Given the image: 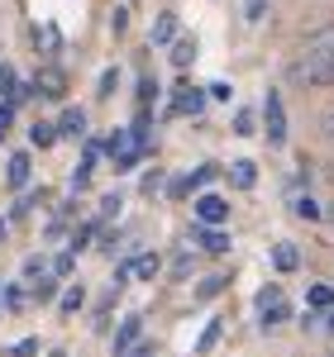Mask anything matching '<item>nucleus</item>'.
Segmentation results:
<instances>
[{
	"label": "nucleus",
	"mask_w": 334,
	"mask_h": 357,
	"mask_svg": "<svg viewBox=\"0 0 334 357\" xmlns=\"http://www.w3.org/2000/svg\"><path fill=\"white\" fill-rule=\"evenodd\" d=\"M205 91H210V100H224V105L234 100V86H229V82H210Z\"/></svg>",
	"instance_id": "79ce46f5"
},
{
	"label": "nucleus",
	"mask_w": 334,
	"mask_h": 357,
	"mask_svg": "<svg viewBox=\"0 0 334 357\" xmlns=\"http://www.w3.org/2000/svg\"><path fill=\"white\" fill-rule=\"evenodd\" d=\"M220 333H224V319H210V324H205V333L196 338V353L210 357V353H215V343H220Z\"/></svg>",
	"instance_id": "cd10ccee"
},
{
	"label": "nucleus",
	"mask_w": 334,
	"mask_h": 357,
	"mask_svg": "<svg viewBox=\"0 0 334 357\" xmlns=\"http://www.w3.org/2000/svg\"><path fill=\"white\" fill-rule=\"evenodd\" d=\"M115 86H119V67H106V72L96 77V100H110Z\"/></svg>",
	"instance_id": "72a5a7b5"
},
{
	"label": "nucleus",
	"mask_w": 334,
	"mask_h": 357,
	"mask_svg": "<svg viewBox=\"0 0 334 357\" xmlns=\"http://www.w3.org/2000/svg\"><path fill=\"white\" fill-rule=\"evenodd\" d=\"M163 186H167V172H163V167H143L139 195H163Z\"/></svg>",
	"instance_id": "bb28decb"
},
{
	"label": "nucleus",
	"mask_w": 334,
	"mask_h": 357,
	"mask_svg": "<svg viewBox=\"0 0 334 357\" xmlns=\"http://www.w3.org/2000/svg\"><path fill=\"white\" fill-rule=\"evenodd\" d=\"M191 252H177V257H172V267H167V281H187V276H191Z\"/></svg>",
	"instance_id": "c9c22d12"
},
{
	"label": "nucleus",
	"mask_w": 334,
	"mask_h": 357,
	"mask_svg": "<svg viewBox=\"0 0 334 357\" xmlns=\"http://www.w3.org/2000/svg\"><path fill=\"white\" fill-rule=\"evenodd\" d=\"M0 305H5V314H24L29 305V281H5L0 286Z\"/></svg>",
	"instance_id": "a211bd4d"
},
{
	"label": "nucleus",
	"mask_w": 334,
	"mask_h": 357,
	"mask_svg": "<svg viewBox=\"0 0 334 357\" xmlns=\"http://www.w3.org/2000/svg\"><path fill=\"white\" fill-rule=\"evenodd\" d=\"M48 272H53L57 281H72V276H77V252L62 243V248L53 252V257H48Z\"/></svg>",
	"instance_id": "4be33fe9"
},
{
	"label": "nucleus",
	"mask_w": 334,
	"mask_h": 357,
	"mask_svg": "<svg viewBox=\"0 0 334 357\" xmlns=\"http://www.w3.org/2000/svg\"><path fill=\"white\" fill-rule=\"evenodd\" d=\"M273 267H277L282 276L301 272V248H296V243H273Z\"/></svg>",
	"instance_id": "5701e85b"
},
{
	"label": "nucleus",
	"mask_w": 334,
	"mask_h": 357,
	"mask_svg": "<svg viewBox=\"0 0 334 357\" xmlns=\"http://www.w3.org/2000/svg\"><path fill=\"white\" fill-rule=\"evenodd\" d=\"M306 310H315V314H330L334 310V286L330 281H315L306 291Z\"/></svg>",
	"instance_id": "b1692460"
},
{
	"label": "nucleus",
	"mask_w": 334,
	"mask_h": 357,
	"mask_svg": "<svg viewBox=\"0 0 334 357\" xmlns=\"http://www.w3.org/2000/svg\"><path fill=\"white\" fill-rule=\"evenodd\" d=\"M57 291H62V281L53 272H43L38 281H29V301L34 305H57Z\"/></svg>",
	"instance_id": "aec40b11"
},
{
	"label": "nucleus",
	"mask_w": 334,
	"mask_h": 357,
	"mask_svg": "<svg viewBox=\"0 0 334 357\" xmlns=\"http://www.w3.org/2000/svg\"><path fill=\"white\" fill-rule=\"evenodd\" d=\"M110 33H115V38L129 33V5H115V10H110Z\"/></svg>",
	"instance_id": "58836bf2"
},
{
	"label": "nucleus",
	"mask_w": 334,
	"mask_h": 357,
	"mask_svg": "<svg viewBox=\"0 0 334 357\" xmlns=\"http://www.w3.org/2000/svg\"><path fill=\"white\" fill-rule=\"evenodd\" d=\"M258 124H263V138H268V148H286V105H282L277 91H268L263 96V114H258Z\"/></svg>",
	"instance_id": "20e7f679"
},
{
	"label": "nucleus",
	"mask_w": 334,
	"mask_h": 357,
	"mask_svg": "<svg viewBox=\"0 0 334 357\" xmlns=\"http://www.w3.org/2000/svg\"><path fill=\"white\" fill-rule=\"evenodd\" d=\"M187 176H191V195H201L210 181H215V176H220V167H215V162H201L196 172H187Z\"/></svg>",
	"instance_id": "7c9ffc66"
},
{
	"label": "nucleus",
	"mask_w": 334,
	"mask_h": 357,
	"mask_svg": "<svg viewBox=\"0 0 334 357\" xmlns=\"http://www.w3.org/2000/svg\"><path fill=\"white\" fill-rule=\"evenodd\" d=\"M191 215H196V224H205V229H220V224H229V200L215 195V191H201L191 200Z\"/></svg>",
	"instance_id": "0eeeda50"
},
{
	"label": "nucleus",
	"mask_w": 334,
	"mask_h": 357,
	"mask_svg": "<svg viewBox=\"0 0 334 357\" xmlns=\"http://www.w3.org/2000/svg\"><path fill=\"white\" fill-rule=\"evenodd\" d=\"M29 43H34L43 57H62V29L57 24H34L29 29Z\"/></svg>",
	"instance_id": "ddd939ff"
},
{
	"label": "nucleus",
	"mask_w": 334,
	"mask_h": 357,
	"mask_svg": "<svg viewBox=\"0 0 334 357\" xmlns=\"http://www.w3.org/2000/svg\"><path fill=\"white\" fill-rule=\"evenodd\" d=\"M253 305H258V329H263V333L282 329V324L296 314V310H291V301H286V291H282L277 281H268V286L258 291V301H253Z\"/></svg>",
	"instance_id": "7ed1b4c3"
},
{
	"label": "nucleus",
	"mask_w": 334,
	"mask_h": 357,
	"mask_svg": "<svg viewBox=\"0 0 334 357\" xmlns=\"http://www.w3.org/2000/svg\"><path fill=\"white\" fill-rule=\"evenodd\" d=\"M182 38V15L177 10H158L153 24H148V48H172Z\"/></svg>",
	"instance_id": "6e6552de"
},
{
	"label": "nucleus",
	"mask_w": 334,
	"mask_h": 357,
	"mask_svg": "<svg viewBox=\"0 0 334 357\" xmlns=\"http://www.w3.org/2000/svg\"><path fill=\"white\" fill-rule=\"evenodd\" d=\"M91 176H96V167L77 162L72 172H67V191H72V195H86V191H91Z\"/></svg>",
	"instance_id": "a878e982"
},
{
	"label": "nucleus",
	"mask_w": 334,
	"mask_h": 357,
	"mask_svg": "<svg viewBox=\"0 0 334 357\" xmlns=\"http://www.w3.org/2000/svg\"><path fill=\"white\" fill-rule=\"evenodd\" d=\"M286 77L296 86L325 91V86H334V53H296L291 67H286Z\"/></svg>",
	"instance_id": "f257e3e1"
},
{
	"label": "nucleus",
	"mask_w": 334,
	"mask_h": 357,
	"mask_svg": "<svg viewBox=\"0 0 334 357\" xmlns=\"http://www.w3.org/2000/svg\"><path fill=\"white\" fill-rule=\"evenodd\" d=\"M330 181H334V162H330Z\"/></svg>",
	"instance_id": "3c124183"
},
{
	"label": "nucleus",
	"mask_w": 334,
	"mask_h": 357,
	"mask_svg": "<svg viewBox=\"0 0 334 357\" xmlns=\"http://www.w3.org/2000/svg\"><path fill=\"white\" fill-rule=\"evenodd\" d=\"M86 310V281H62L57 291V319H77Z\"/></svg>",
	"instance_id": "9b49d317"
},
{
	"label": "nucleus",
	"mask_w": 334,
	"mask_h": 357,
	"mask_svg": "<svg viewBox=\"0 0 334 357\" xmlns=\"http://www.w3.org/2000/svg\"><path fill=\"white\" fill-rule=\"evenodd\" d=\"M167 57H172V67H177V72H187V67L196 62V38H191V33H182V38L167 48Z\"/></svg>",
	"instance_id": "393cba45"
},
{
	"label": "nucleus",
	"mask_w": 334,
	"mask_h": 357,
	"mask_svg": "<svg viewBox=\"0 0 334 357\" xmlns=\"http://www.w3.org/2000/svg\"><path fill=\"white\" fill-rule=\"evenodd\" d=\"M268 10H273V0H244V20H249V24H263Z\"/></svg>",
	"instance_id": "e433bc0d"
},
{
	"label": "nucleus",
	"mask_w": 334,
	"mask_h": 357,
	"mask_svg": "<svg viewBox=\"0 0 334 357\" xmlns=\"http://www.w3.org/2000/svg\"><path fill=\"white\" fill-rule=\"evenodd\" d=\"M5 186L15 195L34 186V148H15V153L5 158Z\"/></svg>",
	"instance_id": "423d86ee"
},
{
	"label": "nucleus",
	"mask_w": 334,
	"mask_h": 357,
	"mask_svg": "<svg viewBox=\"0 0 334 357\" xmlns=\"http://www.w3.org/2000/svg\"><path fill=\"white\" fill-rule=\"evenodd\" d=\"M101 229H106V220L101 215H91V220H82V224H72V234H67V248L82 257L86 248H96V238H101Z\"/></svg>",
	"instance_id": "f8f14e48"
},
{
	"label": "nucleus",
	"mask_w": 334,
	"mask_h": 357,
	"mask_svg": "<svg viewBox=\"0 0 334 357\" xmlns=\"http://www.w3.org/2000/svg\"><path fill=\"white\" fill-rule=\"evenodd\" d=\"M124 357H158V343H153V338H139V343H134Z\"/></svg>",
	"instance_id": "37998d69"
},
{
	"label": "nucleus",
	"mask_w": 334,
	"mask_h": 357,
	"mask_svg": "<svg viewBox=\"0 0 334 357\" xmlns=\"http://www.w3.org/2000/svg\"><path fill=\"white\" fill-rule=\"evenodd\" d=\"M139 338H143V314H139V310H129V314H124V319L115 324V338H110V357H124L129 348H134V343H139Z\"/></svg>",
	"instance_id": "1a4fd4ad"
},
{
	"label": "nucleus",
	"mask_w": 334,
	"mask_h": 357,
	"mask_svg": "<svg viewBox=\"0 0 334 357\" xmlns=\"http://www.w3.org/2000/svg\"><path fill=\"white\" fill-rule=\"evenodd\" d=\"M43 272H48V257H43V252H29L24 267H20V281H38Z\"/></svg>",
	"instance_id": "473e14b6"
},
{
	"label": "nucleus",
	"mask_w": 334,
	"mask_h": 357,
	"mask_svg": "<svg viewBox=\"0 0 334 357\" xmlns=\"http://www.w3.org/2000/svg\"><path fill=\"white\" fill-rule=\"evenodd\" d=\"M119 210H124V191L115 186V191H106V195H101V210H96V215H101V220L110 224V220H119Z\"/></svg>",
	"instance_id": "c85d7f7f"
},
{
	"label": "nucleus",
	"mask_w": 334,
	"mask_h": 357,
	"mask_svg": "<svg viewBox=\"0 0 334 357\" xmlns=\"http://www.w3.org/2000/svg\"><path fill=\"white\" fill-rule=\"evenodd\" d=\"M325 220H330V224H334V205H330V210H325Z\"/></svg>",
	"instance_id": "09e8293b"
},
{
	"label": "nucleus",
	"mask_w": 334,
	"mask_h": 357,
	"mask_svg": "<svg viewBox=\"0 0 334 357\" xmlns=\"http://www.w3.org/2000/svg\"><path fill=\"white\" fill-rule=\"evenodd\" d=\"M191 243L201 248V252H210V257H220V252H229V234H224V229H205V224H191Z\"/></svg>",
	"instance_id": "4468645a"
},
{
	"label": "nucleus",
	"mask_w": 334,
	"mask_h": 357,
	"mask_svg": "<svg viewBox=\"0 0 334 357\" xmlns=\"http://www.w3.org/2000/svg\"><path fill=\"white\" fill-rule=\"evenodd\" d=\"M224 176H229L234 191H253V186H258V162H253V158H234Z\"/></svg>",
	"instance_id": "dca6fc26"
},
{
	"label": "nucleus",
	"mask_w": 334,
	"mask_h": 357,
	"mask_svg": "<svg viewBox=\"0 0 334 357\" xmlns=\"http://www.w3.org/2000/svg\"><path fill=\"white\" fill-rule=\"evenodd\" d=\"M0 314H5V305H0Z\"/></svg>",
	"instance_id": "603ef678"
},
{
	"label": "nucleus",
	"mask_w": 334,
	"mask_h": 357,
	"mask_svg": "<svg viewBox=\"0 0 334 357\" xmlns=\"http://www.w3.org/2000/svg\"><path fill=\"white\" fill-rule=\"evenodd\" d=\"M286 205H291V215H296L301 224H320V220H325V210H320V205L310 200V191H306V195H301V191L286 195Z\"/></svg>",
	"instance_id": "412c9836"
},
{
	"label": "nucleus",
	"mask_w": 334,
	"mask_h": 357,
	"mask_svg": "<svg viewBox=\"0 0 334 357\" xmlns=\"http://www.w3.org/2000/svg\"><path fill=\"white\" fill-rule=\"evenodd\" d=\"M10 357H38V338L29 333V338H20L15 348H10Z\"/></svg>",
	"instance_id": "a19ab883"
},
{
	"label": "nucleus",
	"mask_w": 334,
	"mask_h": 357,
	"mask_svg": "<svg viewBox=\"0 0 334 357\" xmlns=\"http://www.w3.org/2000/svg\"><path fill=\"white\" fill-rule=\"evenodd\" d=\"M53 124H57V138H72V143H82L91 134V119H86L82 105H62V114H57Z\"/></svg>",
	"instance_id": "9d476101"
},
{
	"label": "nucleus",
	"mask_w": 334,
	"mask_h": 357,
	"mask_svg": "<svg viewBox=\"0 0 334 357\" xmlns=\"http://www.w3.org/2000/svg\"><path fill=\"white\" fill-rule=\"evenodd\" d=\"M134 96H139L134 105H139V110H148V114H153V105H158V82H153V77L143 72V77H139V91H134Z\"/></svg>",
	"instance_id": "c756f323"
},
{
	"label": "nucleus",
	"mask_w": 334,
	"mask_h": 357,
	"mask_svg": "<svg viewBox=\"0 0 334 357\" xmlns=\"http://www.w3.org/2000/svg\"><path fill=\"white\" fill-rule=\"evenodd\" d=\"M163 195H172V200H191V176H187V172H172V181L163 186Z\"/></svg>",
	"instance_id": "2f4dec72"
},
{
	"label": "nucleus",
	"mask_w": 334,
	"mask_h": 357,
	"mask_svg": "<svg viewBox=\"0 0 334 357\" xmlns=\"http://www.w3.org/2000/svg\"><path fill=\"white\" fill-rule=\"evenodd\" d=\"M320 134H325V138H330V143H334V105H330V110H325V114H320Z\"/></svg>",
	"instance_id": "c03bdc74"
},
{
	"label": "nucleus",
	"mask_w": 334,
	"mask_h": 357,
	"mask_svg": "<svg viewBox=\"0 0 334 357\" xmlns=\"http://www.w3.org/2000/svg\"><path fill=\"white\" fill-rule=\"evenodd\" d=\"M253 129H258V114H253V110H234V134L253 138Z\"/></svg>",
	"instance_id": "4c0bfd02"
},
{
	"label": "nucleus",
	"mask_w": 334,
	"mask_h": 357,
	"mask_svg": "<svg viewBox=\"0 0 334 357\" xmlns=\"http://www.w3.org/2000/svg\"><path fill=\"white\" fill-rule=\"evenodd\" d=\"M5 234H10V220H0V243H5Z\"/></svg>",
	"instance_id": "49530a36"
},
{
	"label": "nucleus",
	"mask_w": 334,
	"mask_h": 357,
	"mask_svg": "<svg viewBox=\"0 0 334 357\" xmlns=\"http://www.w3.org/2000/svg\"><path fill=\"white\" fill-rule=\"evenodd\" d=\"M134 276L139 281H158L163 276V252L158 248H134Z\"/></svg>",
	"instance_id": "f3484780"
},
{
	"label": "nucleus",
	"mask_w": 334,
	"mask_h": 357,
	"mask_svg": "<svg viewBox=\"0 0 334 357\" xmlns=\"http://www.w3.org/2000/svg\"><path fill=\"white\" fill-rule=\"evenodd\" d=\"M43 200H48V191H43V186H38V191H34V186H29V191H20V195H15V205H10V224H29V220H34V210H38Z\"/></svg>",
	"instance_id": "2eb2a0df"
},
{
	"label": "nucleus",
	"mask_w": 334,
	"mask_h": 357,
	"mask_svg": "<svg viewBox=\"0 0 334 357\" xmlns=\"http://www.w3.org/2000/svg\"><path fill=\"white\" fill-rule=\"evenodd\" d=\"M67 234H72V220H62V215L53 210V220H48V229H43V238H48V243H62Z\"/></svg>",
	"instance_id": "f704fd0d"
},
{
	"label": "nucleus",
	"mask_w": 334,
	"mask_h": 357,
	"mask_svg": "<svg viewBox=\"0 0 334 357\" xmlns=\"http://www.w3.org/2000/svg\"><path fill=\"white\" fill-rule=\"evenodd\" d=\"M5 134H10V129H5V124H0V143H5Z\"/></svg>",
	"instance_id": "8fccbe9b"
},
{
	"label": "nucleus",
	"mask_w": 334,
	"mask_h": 357,
	"mask_svg": "<svg viewBox=\"0 0 334 357\" xmlns=\"http://www.w3.org/2000/svg\"><path fill=\"white\" fill-rule=\"evenodd\" d=\"M62 138H57V124L53 119H34L29 124V148H38V153H48V148H57Z\"/></svg>",
	"instance_id": "6ab92c4d"
},
{
	"label": "nucleus",
	"mask_w": 334,
	"mask_h": 357,
	"mask_svg": "<svg viewBox=\"0 0 334 357\" xmlns=\"http://www.w3.org/2000/svg\"><path fill=\"white\" fill-rule=\"evenodd\" d=\"M205 105H210V91H205V86L177 82V91H172V110H167V114H187V119H201V114H205Z\"/></svg>",
	"instance_id": "39448f33"
},
{
	"label": "nucleus",
	"mask_w": 334,
	"mask_h": 357,
	"mask_svg": "<svg viewBox=\"0 0 334 357\" xmlns=\"http://www.w3.org/2000/svg\"><path fill=\"white\" fill-rule=\"evenodd\" d=\"M48 357H67V348H48Z\"/></svg>",
	"instance_id": "de8ad7c7"
},
{
	"label": "nucleus",
	"mask_w": 334,
	"mask_h": 357,
	"mask_svg": "<svg viewBox=\"0 0 334 357\" xmlns=\"http://www.w3.org/2000/svg\"><path fill=\"white\" fill-rule=\"evenodd\" d=\"M224 291V276H205V281H201V291H196V296H201V301H215V296H220Z\"/></svg>",
	"instance_id": "ea45409f"
},
{
	"label": "nucleus",
	"mask_w": 334,
	"mask_h": 357,
	"mask_svg": "<svg viewBox=\"0 0 334 357\" xmlns=\"http://www.w3.org/2000/svg\"><path fill=\"white\" fill-rule=\"evenodd\" d=\"M29 86H34V100H53V105H62L67 91H72V77H67V67H62L57 57H43Z\"/></svg>",
	"instance_id": "f03ea898"
},
{
	"label": "nucleus",
	"mask_w": 334,
	"mask_h": 357,
	"mask_svg": "<svg viewBox=\"0 0 334 357\" xmlns=\"http://www.w3.org/2000/svg\"><path fill=\"white\" fill-rule=\"evenodd\" d=\"M320 329H325V333H334V310L325 314V324H320Z\"/></svg>",
	"instance_id": "a18cd8bd"
}]
</instances>
